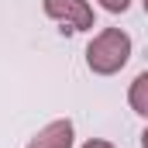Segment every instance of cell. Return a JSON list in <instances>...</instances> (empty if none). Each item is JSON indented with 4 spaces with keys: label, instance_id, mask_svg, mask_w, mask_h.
I'll return each instance as SVG.
<instances>
[{
    "label": "cell",
    "instance_id": "cell-1",
    "mask_svg": "<svg viewBox=\"0 0 148 148\" xmlns=\"http://www.w3.org/2000/svg\"><path fill=\"white\" fill-rule=\"evenodd\" d=\"M127 59H131V38L124 35L121 28L100 31L90 41V48H86V66H90V73H97V76L121 73L127 66Z\"/></svg>",
    "mask_w": 148,
    "mask_h": 148
},
{
    "label": "cell",
    "instance_id": "cell-2",
    "mask_svg": "<svg viewBox=\"0 0 148 148\" xmlns=\"http://www.w3.org/2000/svg\"><path fill=\"white\" fill-rule=\"evenodd\" d=\"M41 7L52 21L66 24L69 31H90L93 28V7L86 0H45Z\"/></svg>",
    "mask_w": 148,
    "mask_h": 148
},
{
    "label": "cell",
    "instance_id": "cell-3",
    "mask_svg": "<svg viewBox=\"0 0 148 148\" xmlns=\"http://www.w3.org/2000/svg\"><path fill=\"white\" fill-rule=\"evenodd\" d=\"M28 148H73V121L62 117V121L45 124L35 138L28 141Z\"/></svg>",
    "mask_w": 148,
    "mask_h": 148
},
{
    "label": "cell",
    "instance_id": "cell-4",
    "mask_svg": "<svg viewBox=\"0 0 148 148\" xmlns=\"http://www.w3.org/2000/svg\"><path fill=\"white\" fill-rule=\"evenodd\" d=\"M127 103H131V110L148 117V69L145 73H138V79L131 83V90H127Z\"/></svg>",
    "mask_w": 148,
    "mask_h": 148
},
{
    "label": "cell",
    "instance_id": "cell-5",
    "mask_svg": "<svg viewBox=\"0 0 148 148\" xmlns=\"http://www.w3.org/2000/svg\"><path fill=\"white\" fill-rule=\"evenodd\" d=\"M100 3H103L110 14H124V10L131 7V0H100Z\"/></svg>",
    "mask_w": 148,
    "mask_h": 148
},
{
    "label": "cell",
    "instance_id": "cell-6",
    "mask_svg": "<svg viewBox=\"0 0 148 148\" xmlns=\"http://www.w3.org/2000/svg\"><path fill=\"white\" fill-rule=\"evenodd\" d=\"M83 148H114V145H110V141H103V138H90Z\"/></svg>",
    "mask_w": 148,
    "mask_h": 148
},
{
    "label": "cell",
    "instance_id": "cell-7",
    "mask_svg": "<svg viewBox=\"0 0 148 148\" xmlns=\"http://www.w3.org/2000/svg\"><path fill=\"white\" fill-rule=\"evenodd\" d=\"M141 148H148V127L141 131Z\"/></svg>",
    "mask_w": 148,
    "mask_h": 148
},
{
    "label": "cell",
    "instance_id": "cell-8",
    "mask_svg": "<svg viewBox=\"0 0 148 148\" xmlns=\"http://www.w3.org/2000/svg\"><path fill=\"white\" fill-rule=\"evenodd\" d=\"M141 3H145V14H148V0H141Z\"/></svg>",
    "mask_w": 148,
    "mask_h": 148
}]
</instances>
